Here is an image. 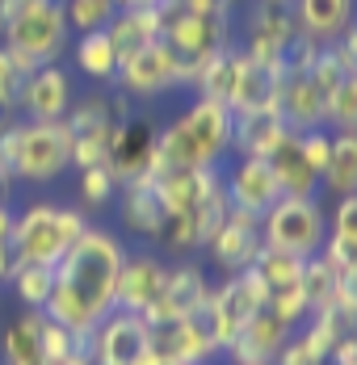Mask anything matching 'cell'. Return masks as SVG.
<instances>
[{"instance_id": "cell-18", "label": "cell", "mask_w": 357, "mask_h": 365, "mask_svg": "<svg viewBox=\"0 0 357 365\" xmlns=\"http://www.w3.org/2000/svg\"><path fill=\"white\" fill-rule=\"evenodd\" d=\"M143 353H147V324L126 311H109L89 336L93 365H135Z\"/></svg>"}, {"instance_id": "cell-33", "label": "cell", "mask_w": 357, "mask_h": 365, "mask_svg": "<svg viewBox=\"0 0 357 365\" xmlns=\"http://www.w3.org/2000/svg\"><path fill=\"white\" fill-rule=\"evenodd\" d=\"M34 72V63L30 59H21L17 51H9L4 42H0V113L4 118H13L17 113V101H21V84H26V76Z\"/></svg>"}, {"instance_id": "cell-14", "label": "cell", "mask_w": 357, "mask_h": 365, "mask_svg": "<svg viewBox=\"0 0 357 365\" xmlns=\"http://www.w3.org/2000/svg\"><path fill=\"white\" fill-rule=\"evenodd\" d=\"M164 273L169 264L156 252H126L122 260V273H118V290H114V311H126V315H147L160 307V294H164Z\"/></svg>"}, {"instance_id": "cell-6", "label": "cell", "mask_w": 357, "mask_h": 365, "mask_svg": "<svg viewBox=\"0 0 357 365\" xmlns=\"http://www.w3.org/2000/svg\"><path fill=\"white\" fill-rule=\"evenodd\" d=\"M131 113V101L118 93H89L80 101H71L68 110V135H71V168H109V143L118 122Z\"/></svg>"}, {"instance_id": "cell-10", "label": "cell", "mask_w": 357, "mask_h": 365, "mask_svg": "<svg viewBox=\"0 0 357 365\" xmlns=\"http://www.w3.org/2000/svg\"><path fill=\"white\" fill-rule=\"evenodd\" d=\"M114 84L126 101H151L181 88V59L169 51L164 38H156L151 46H143L135 55H126L114 72Z\"/></svg>"}, {"instance_id": "cell-13", "label": "cell", "mask_w": 357, "mask_h": 365, "mask_svg": "<svg viewBox=\"0 0 357 365\" xmlns=\"http://www.w3.org/2000/svg\"><path fill=\"white\" fill-rule=\"evenodd\" d=\"M261 248H265V244H261V219L227 206V219L218 222V231L206 240L202 252L214 260V269H218L223 277H231V273L252 269V260L261 256Z\"/></svg>"}, {"instance_id": "cell-25", "label": "cell", "mask_w": 357, "mask_h": 365, "mask_svg": "<svg viewBox=\"0 0 357 365\" xmlns=\"http://www.w3.org/2000/svg\"><path fill=\"white\" fill-rule=\"evenodd\" d=\"M286 135V122L278 106L269 110H248V113H231V155H269V147Z\"/></svg>"}, {"instance_id": "cell-2", "label": "cell", "mask_w": 357, "mask_h": 365, "mask_svg": "<svg viewBox=\"0 0 357 365\" xmlns=\"http://www.w3.org/2000/svg\"><path fill=\"white\" fill-rule=\"evenodd\" d=\"M231 155V110L198 97L156 135V173L164 168H218Z\"/></svg>"}, {"instance_id": "cell-23", "label": "cell", "mask_w": 357, "mask_h": 365, "mask_svg": "<svg viewBox=\"0 0 357 365\" xmlns=\"http://www.w3.org/2000/svg\"><path fill=\"white\" fill-rule=\"evenodd\" d=\"M278 80L282 68H269V63H256L240 51V68H236V88H231V113H248V110H269L278 106Z\"/></svg>"}, {"instance_id": "cell-28", "label": "cell", "mask_w": 357, "mask_h": 365, "mask_svg": "<svg viewBox=\"0 0 357 365\" xmlns=\"http://www.w3.org/2000/svg\"><path fill=\"white\" fill-rule=\"evenodd\" d=\"M71 63L80 68V76L97 80V84H114V72H118V55L109 46L106 30H93V34H76V42L68 46Z\"/></svg>"}, {"instance_id": "cell-27", "label": "cell", "mask_w": 357, "mask_h": 365, "mask_svg": "<svg viewBox=\"0 0 357 365\" xmlns=\"http://www.w3.org/2000/svg\"><path fill=\"white\" fill-rule=\"evenodd\" d=\"M0 365H46L42 357V311H21L0 331Z\"/></svg>"}, {"instance_id": "cell-38", "label": "cell", "mask_w": 357, "mask_h": 365, "mask_svg": "<svg viewBox=\"0 0 357 365\" xmlns=\"http://www.w3.org/2000/svg\"><path fill=\"white\" fill-rule=\"evenodd\" d=\"M323 361H328V357H323L303 331H290V340L282 344V353L273 357V365H323Z\"/></svg>"}, {"instance_id": "cell-19", "label": "cell", "mask_w": 357, "mask_h": 365, "mask_svg": "<svg viewBox=\"0 0 357 365\" xmlns=\"http://www.w3.org/2000/svg\"><path fill=\"white\" fill-rule=\"evenodd\" d=\"M286 340H290V328L269 307H261L248 324L240 328L236 344L227 349V357H231V365H273V357L282 353Z\"/></svg>"}, {"instance_id": "cell-41", "label": "cell", "mask_w": 357, "mask_h": 365, "mask_svg": "<svg viewBox=\"0 0 357 365\" xmlns=\"http://www.w3.org/2000/svg\"><path fill=\"white\" fill-rule=\"evenodd\" d=\"M9 273H13V248H9V244H0V286L9 282Z\"/></svg>"}, {"instance_id": "cell-39", "label": "cell", "mask_w": 357, "mask_h": 365, "mask_svg": "<svg viewBox=\"0 0 357 365\" xmlns=\"http://www.w3.org/2000/svg\"><path fill=\"white\" fill-rule=\"evenodd\" d=\"M13 222H17V210L13 206H0V244L13 240Z\"/></svg>"}, {"instance_id": "cell-40", "label": "cell", "mask_w": 357, "mask_h": 365, "mask_svg": "<svg viewBox=\"0 0 357 365\" xmlns=\"http://www.w3.org/2000/svg\"><path fill=\"white\" fill-rule=\"evenodd\" d=\"M46 365H93V357H89V344H80L76 353H68V357H59V361H46Z\"/></svg>"}, {"instance_id": "cell-31", "label": "cell", "mask_w": 357, "mask_h": 365, "mask_svg": "<svg viewBox=\"0 0 357 365\" xmlns=\"http://www.w3.org/2000/svg\"><path fill=\"white\" fill-rule=\"evenodd\" d=\"M298 273H303V260L290 252H273V248H261V256L252 260V277L261 282V290L265 298L278 290H290V286H298Z\"/></svg>"}, {"instance_id": "cell-44", "label": "cell", "mask_w": 357, "mask_h": 365, "mask_svg": "<svg viewBox=\"0 0 357 365\" xmlns=\"http://www.w3.org/2000/svg\"><path fill=\"white\" fill-rule=\"evenodd\" d=\"M252 4H269V9H290V0H252Z\"/></svg>"}, {"instance_id": "cell-36", "label": "cell", "mask_w": 357, "mask_h": 365, "mask_svg": "<svg viewBox=\"0 0 357 365\" xmlns=\"http://www.w3.org/2000/svg\"><path fill=\"white\" fill-rule=\"evenodd\" d=\"M76 173H80L76 193H80V206H84V210H106V206H114L118 181H114L109 168H76Z\"/></svg>"}, {"instance_id": "cell-9", "label": "cell", "mask_w": 357, "mask_h": 365, "mask_svg": "<svg viewBox=\"0 0 357 365\" xmlns=\"http://www.w3.org/2000/svg\"><path fill=\"white\" fill-rule=\"evenodd\" d=\"M261 307H265V290L252 277V269H244V273H231V277H223L218 286L206 290V302H202L198 319H202V328L211 331L214 349L227 353L236 344L240 328L248 324Z\"/></svg>"}, {"instance_id": "cell-43", "label": "cell", "mask_w": 357, "mask_h": 365, "mask_svg": "<svg viewBox=\"0 0 357 365\" xmlns=\"http://www.w3.org/2000/svg\"><path fill=\"white\" fill-rule=\"evenodd\" d=\"M9 193H13V181L0 173V206H9Z\"/></svg>"}, {"instance_id": "cell-26", "label": "cell", "mask_w": 357, "mask_h": 365, "mask_svg": "<svg viewBox=\"0 0 357 365\" xmlns=\"http://www.w3.org/2000/svg\"><path fill=\"white\" fill-rule=\"evenodd\" d=\"M106 38L122 63L126 55H135L160 38V9H118L106 21Z\"/></svg>"}, {"instance_id": "cell-7", "label": "cell", "mask_w": 357, "mask_h": 365, "mask_svg": "<svg viewBox=\"0 0 357 365\" xmlns=\"http://www.w3.org/2000/svg\"><path fill=\"white\" fill-rule=\"evenodd\" d=\"M323 240H328V215L316 197H278L261 215V244L273 252L311 260L320 256Z\"/></svg>"}, {"instance_id": "cell-42", "label": "cell", "mask_w": 357, "mask_h": 365, "mask_svg": "<svg viewBox=\"0 0 357 365\" xmlns=\"http://www.w3.org/2000/svg\"><path fill=\"white\" fill-rule=\"evenodd\" d=\"M164 0H118V9H160Z\"/></svg>"}, {"instance_id": "cell-35", "label": "cell", "mask_w": 357, "mask_h": 365, "mask_svg": "<svg viewBox=\"0 0 357 365\" xmlns=\"http://www.w3.org/2000/svg\"><path fill=\"white\" fill-rule=\"evenodd\" d=\"M64 13H68L71 38L93 34V30H106V21L118 13V0H64Z\"/></svg>"}, {"instance_id": "cell-11", "label": "cell", "mask_w": 357, "mask_h": 365, "mask_svg": "<svg viewBox=\"0 0 357 365\" xmlns=\"http://www.w3.org/2000/svg\"><path fill=\"white\" fill-rule=\"evenodd\" d=\"M147 353L164 357L169 365H211L218 357L211 331L202 328L198 315L189 319H173V315H147Z\"/></svg>"}, {"instance_id": "cell-4", "label": "cell", "mask_w": 357, "mask_h": 365, "mask_svg": "<svg viewBox=\"0 0 357 365\" xmlns=\"http://www.w3.org/2000/svg\"><path fill=\"white\" fill-rule=\"evenodd\" d=\"M84 210L80 206H59V202H34L26 210H17V222H13V260H26V264H46L55 269L64 252L84 235Z\"/></svg>"}, {"instance_id": "cell-16", "label": "cell", "mask_w": 357, "mask_h": 365, "mask_svg": "<svg viewBox=\"0 0 357 365\" xmlns=\"http://www.w3.org/2000/svg\"><path fill=\"white\" fill-rule=\"evenodd\" d=\"M223 181V193H227V206L231 210H244V215H265L282 193H278V181L269 173V164L261 155H236L227 173H218Z\"/></svg>"}, {"instance_id": "cell-32", "label": "cell", "mask_w": 357, "mask_h": 365, "mask_svg": "<svg viewBox=\"0 0 357 365\" xmlns=\"http://www.w3.org/2000/svg\"><path fill=\"white\" fill-rule=\"evenodd\" d=\"M341 282H353V277H341L323 256H311V260H303V273H298V290H303V298H307V307L311 311H320V307H328L332 298H336V290H341Z\"/></svg>"}, {"instance_id": "cell-21", "label": "cell", "mask_w": 357, "mask_h": 365, "mask_svg": "<svg viewBox=\"0 0 357 365\" xmlns=\"http://www.w3.org/2000/svg\"><path fill=\"white\" fill-rule=\"evenodd\" d=\"M265 164H269V173H273L282 197H316V193H320V177L311 173V164H307L303 143H298L294 130H286L282 139L269 147Z\"/></svg>"}, {"instance_id": "cell-30", "label": "cell", "mask_w": 357, "mask_h": 365, "mask_svg": "<svg viewBox=\"0 0 357 365\" xmlns=\"http://www.w3.org/2000/svg\"><path fill=\"white\" fill-rule=\"evenodd\" d=\"M4 286H13L17 302H21V311H42V307H46V298H51V286H55V269L13 260V273H9V282H4Z\"/></svg>"}, {"instance_id": "cell-29", "label": "cell", "mask_w": 357, "mask_h": 365, "mask_svg": "<svg viewBox=\"0 0 357 365\" xmlns=\"http://www.w3.org/2000/svg\"><path fill=\"white\" fill-rule=\"evenodd\" d=\"M320 185L332 197L357 193V130L353 135H332V155H328V168H323Z\"/></svg>"}, {"instance_id": "cell-15", "label": "cell", "mask_w": 357, "mask_h": 365, "mask_svg": "<svg viewBox=\"0 0 357 365\" xmlns=\"http://www.w3.org/2000/svg\"><path fill=\"white\" fill-rule=\"evenodd\" d=\"M298 38L294 26V13L290 9H269V4H252L248 21H244V42H236L248 59L256 63H269V68H282L290 42Z\"/></svg>"}, {"instance_id": "cell-45", "label": "cell", "mask_w": 357, "mask_h": 365, "mask_svg": "<svg viewBox=\"0 0 357 365\" xmlns=\"http://www.w3.org/2000/svg\"><path fill=\"white\" fill-rule=\"evenodd\" d=\"M323 365H332V361H323Z\"/></svg>"}, {"instance_id": "cell-37", "label": "cell", "mask_w": 357, "mask_h": 365, "mask_svg": "<svg viewBox=\"0 0 357 365\" xmlns=\"http://www.w3.org/2000/svg\"><path fill=\"white\" fill-rule=\"evenodd\" d=\"M80 344H89V340L71 336L68 328H59L55 319H46V315H42V357H46V361H59V357H68V353H76Z\"/></svg>"}, {"instance_id": "cell-1", "label": "cell", "mask_w": 357, "mask_h": 365, "mask_svg": "<svg viewBox=\"0 0 357 365\" xmlns=\"http://www.w3.org/2000/svg\"><path fill=\"white\" fill-rule=\"evenodd\" d=\"M126 260V244L106 231V227H84V235L71 244L64 260L55 264V286L42 307L46 319H55L71 336L89 340L93 328L114 311V290H118V273Z\"/></svg>"}, {"instance_id": "cell-24", "label": "cell", "mask_w": 357, "mask_h": 365, "mask_svg": "<svg viewBox=\"0 0 357 365\" xmlns=\"http://www.w3.org/2000/svg\"><path fill=\"white\" fill-rule=\"evenodd\" d=\"M118 219H122L126 231H135L143 240H156V231H160V222H164V202H160L151 177L118 185Z\"/></svg>"}, {"instance_id": "cell-20", "label": "cell", "mask_w": 357, "mask_h": 365, "mask_svg": "<svg viewBox=\"0 0 357 365\" xmlns=\"http://www.w3.org/2000/svg\"><path fill=\"white\" fill-rule=\"evenodd\" d=\"M206 290H211V282H206L202 264H193V260H177V264H169V273H164V294H160V307H156V311H147V315H173V319H189V315H198V311H202ZM147 315H143V319H147Z\"/></svg>"}, {"instance_id": "cell-8", "label": "cell", "mask_w": 357, "mask_h": 365, "mask_svg": "<svg viewBox=\"0 0 357 365\" xmlns=\"http://www.w3.org/2000/svg\"><path fill=\"white\" fill-rule=\"evenodd\" d=\"M160 38L169 42V51L181 63H198L211 59L214 51H223L231 38V13H211V9H189L181 0L160 4Z\"/></svg>"}, {"instance_id": "cell-5", "label": "cell", "mask_w": 357, "mask_h": 365, "mask_svg": "<svg viewBox=\"0 0 357 365\" xmlns=\"http://www.w3.org/2000/svg\"><path fill=\"white\" fill-rule=\"evenodd\" d=\"M0 38H4L9 51H17L34 68L59 63L71 46V26H68V13H64V0H21L0 21Z\"/></svg>"}, {"instance_id": "cell-34", "label": "cell", "mask_w": 357, "mask_h": 365, "mask_svg": "<svg viewBox=\"0 0 357 365\" xmlns=\"http://www.w3.org/2000/svg\"><path fill=\"white\" fill-rule=\"evenodd\" d=\"M323 130H332V135H353L357 130V76L341 80V84L328 93Z\"/></svg>"}, {"instance_id": "cell-17", "label": "cell", "mask_w": 357, "mask_h": 365, "mask_svg": "<svg viewBox=\"0 0 357 365\" xmlns=\"http://www.w3.org/2000/svg\"><path fill=\"white\" fill-rule=\"evenodd\" d=\"M76 101V88H71V72L59 63H42L26 76L21 84V101L17 110L26 113L30 122H64Z\"/></svg>"}, {"instance_id": "cell-3", "label": "cell", "mask_w": 357, "mask_h": 365, "mask_svg": "<svg viewBox=\"0 0 357 365\" xmlns=\"http://www.w3.org/2000/svg\"><path fill=\"white\" fill-rule=\"evenodd\" d=\"M71 168L68 122H4L0 126V173L21 185H51Z\"/></svg>"}, {"instance_id": "cell-12", "label": "cell", "mask_w": 357, "mask_h": 365, "mask_svg": "<svg viewBox=\"0 0 357 365\" xmlns=\"http://www.w3.org/2000/svg\"><path fill=\"white\" fill-rule=\"evenodd\" d=\"M156 135H160V126L147 113H126L118 122L114 143H109V173L118 185L156 173Z\"/></svg>"}, {"instance_id": "cell-22", "label": "cell", "mask_w": 357, "mask_h": 365, "mask_svg": "<svg viewBox=\"0 0 357 365\" xmlns=\"http://www.w3.org/2000/svg\"><path fill=\"white\" fill-rule=\"evenodd\" d=\"M298 34L316 46H328L345 30H353V0H290Z\"/></svg>"}]
</instances>
